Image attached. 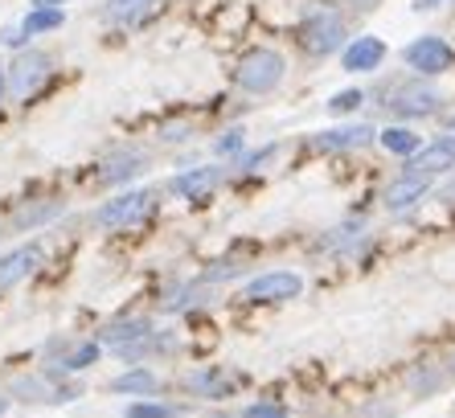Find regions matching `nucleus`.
I'll return each mask as SVG.
<instances>
[{"label": "nucleus", "mask_w": 455, "mask_h": 418, "mask_svg": "<svg viewBox=\"0 0 455 418\" xmlns=\"http://www.w3.org/2000/svg\"><path fill=\"white\" fill-rule=\"evenodd\" d=\"M4 410H9V402H4V398H0V418H4Z\"/></svg>", "instance_id": "obj_35"}, {"label": "nucleus", "mask_w": 455, "mask_h": 418, "mask_svg": "<svg viewBox=\"0 0 455 418\" xmlns=\"http://www.w3.org/2000/svg\"><path fill=\"white\" fill-rule=\"evenodd\" d=\"M238 271H243V267H234V262H218L213 271H205V279H210V283H218V279H234Z\"/></svg>", "instance_id": "obj_27"}, {"label": "nucleus", "mask_w": 455, "mask_h": 418, "mask_svg": "<svg viewBox=\"0 0 455 418\" xmlns=\"http://www.w3.org/2000/svg\"><path fill=\"white\" fill-rule=\"evenodd\" d=\"M243 418H287V410L279 402H254V406L243 410Z\"/></svg>", "instance_id": "obj_26"}, {"label": "nucleus", "mask_w": 455, "mask_h": 418, "mask_svg": "<svg viewBox=\"0 0 455 418\" xmlns=\"http://www.w3.org/2000/svg\"><path fill=\"white\" fill-rule=\"evenodd\" d=\"M156 209V193H148V189H132V193H124V197L107 201V205L95 209V226L99 230H127V226H136V221H144Z\"/></svg>", "instance_id": "obj_2"}, {"label": "nucleus", "mask_w": 455, "mask_h": 418, "mask_svg": "<svg viewBox=\"0 0 455 418\" xmlns=\"http://www.w3.org/2000/svg\"><path fill=\"white\" fill-rule=\"evenodd\" d=\"M53 213H62V205H58V201H50V205H37V209H25L21 218H17V226H37V221L53 218Z\"/></svg>", "instance_id": "obj_24"}, {"label": "nucleus", "mask_w": 455, "mask_h": 418, "mask_svg": "<svg viewBox=\"0 0 455 418\" xmlns=\"http://www.w3.org/2000/svg\"><path fill=\"white\" fill-rule=\"evenodd\" d=\"M361 103H365V94H361V91H340V94H332L329 111H332V116H349V111H357Z\"/></svg>", "instance_id": "obj_23"}, {"label": "nucleus", "mask_w": 455, "mask_h": 418, "mask_svg": "<svg viewBox=\"0 0 455 418\" xmlns=\"http://www.w3.org/2000/svg\"><path fill=\"white\" fill-rule=\"evenodd\" d=\"M345 4H353V9H361V12H370V9H378L381 0H345Z\"/></svg>", "instance_id": "obj_31"}, {"label": "nucleus", "mask_w": 455, "mask_h": 418, "mask_svg": "<svg viewBox=\"0 0 455 418\" xmlns=\"http://www.w3.org/2000/svg\"><path fill=\"white\" fill-rule=\"evenodd\" d=\"M340 62H345L349 74H370L386 62V45H381V37H353L345 45V53H340Z\"/></svg>", "instance_id": "obj_10"}, {"label": "nucleus", "mask_w": 455, "mask_h": 418, "mask_svg": "<svg viewBox=\"0 0 455 418\" xmlns=\"http://www.w3.org/2000/svg\"><path fill=\"white\" fill-rule=\"evenodd\" d=\"M403 58H406V66L419 74H443V70H451L455 50L443 42V37H419V42L406 45Z\"/></svg>", "instance_id": "obj_6"}, {"label": "nucleus", "mask_w": 455, "mask_h": 418, "mask_svg": "<svg viewBox=\"0 0 455 418\" xmlns=\"http://www.w3.org/2000/svg\"><path fill=\"white\" fill-rule=\"evenodd\" d=\"M222 177H226V168H218V165L189 168V173L172 177V193H180V197H189V201H202L205 193H213V189L222 185Z\"/></svg>", "instance_id": "obj_11"}, {"label": "nucleus", "mask_w": 455, "mask_h": 418, "mask_svg": "<svg viewBox=\"0 0 455 418\" xmlns=\"http://www.w3.org/2000/svg\"><path fill=\"white\" fill-rule=\"evenodd\" d=\"M66 17H62V9H33L29 17L21 21V33L25 37H33V33H45V29H58Z\"/></svg>", "instance_id": "obj_20"}, {"label": "nucleus", "mask_w": 455, "mask_h": 418, "mask_svg": "<svg viewBox=\"0 0 455 418\" xmlns=\"http://www.w3.org/2000/svg\"><path fill=\"white\" fill-rule=\"evenodd\" d=\"M435 4H443V0H419L414 9H435Z\"/></svg>", "instance_id": "obj_34"}, {"label": "nucleus", "mask_w": 455, "mask_h": 418, "mask_svg": "<svg viewBox=\"0 0 455 418\" xmlns=\"http://www.w3.org/2000/svg\"><path fill=\"white\" fill-rule=\"evenodd\" d=\"M373 140L370 124H349V127H332V132H320L316 148L320 152H349V148H365Z\"/></svg>", "instance_id": "obj_12"}, {"label": "nucleus", "mask_w": 455, "mask_h": 418, "mask_svg": "<svg viewBox=\"0 0 455 418\" xmlns=\"http://www.w3.org/2000/svg\"><path fill=\"white\" fill-rule=\"evenodd\" d=\"M45 78H50V58L37 50H25L21 58L9 66V94L12 99H29Z\"/></svg>", "instance_id": "obj_5"}, {"label": "nucleus", "mask_w": 455, "mask_h": 418, "mask_svg": "<svg viewBox=\"0 0 455 418\" xmlns=\"http://www.w3.org/2000/svg\"><path fill=\"white\" fill-rule=\"evenodd\" d=\"M299 292H304V279L296 271H267L246 283L243 295L251 303H283V300H296Z\"/></svg>", "instance_id": "obj_4"}, {"label": "nucleus", "mask_w": 455, "mask_h": 418, "mask_svg": "<svg viewBox=\"0 0 455 418\" xmlns=\"http://www.w3.org/2000/svg\"><path fill=\"white\" fill-rule=\"evenodd\" d=\"M160 0H107V21H119V25H132L140 21L144 12H152Z\"/></svg>", "instance_id": "obj_17"}, {"label": "nucleus", "mask_w": 455, "mask_h": 418, "mask_svg": "<svg viewBox=\"0 0 455 418\" xmlns=\"http://www.w3.org/2000/svg\"><path fill=\"white\" fill-rule=\"evenodd\" d=\"M111 390L116 394H152L156 390V374L152 369H132V374H119L111 382Z\"/></svg>", "instance_id": "obj_19"}, {"label": "nucleus", "mask_w": 455, "mask_h": 418, "mask_svg": "<svg viewBox=\"0 0 455 418\" xmlns=\"http://www.w3.org/2000/svg\"><path fill=\"white\" fill-rule=\"evenodd\" d=\"M299 37H304V45L312 53H337L340 45H345V21H340V12L320 9L304 21Z\"/></svg>", "instance_id": "obj_3"}, {"label": "nucleus", "mask_w": 455, "mask_h": 418, "mask_svg": "<svg viewBox=\"0 0 455 418\" xmlns=\"http://www.w3.org/2000/svg\"><path fill=\"white\" fill-rule=\"evenodd\" d=\"M180 410L169 406V402H132L127 406V418H177Z\"/></svg>", "instance_id": "obj_21"}, {"label": "nucleus", "mask_w": 455, "mask_h": 418, "mask_svg": "<svg viewBox=\"0 0 455 418\" xmlns=\"http://www.w3.org/2000/svg\"><path fill=\"white\" fill-rule=\"evenodd\" d=\"M99 357V345H78L70 357H62V366H58V374H78V369H86L91 361Z\"/></svg>", "instance_id": "obj_22"}, {"label": "nucleus", "mask_w": 455, "mask_h": 418, "mask_svg": "<svg viewBox=\"0 0 455 418\" xmlns=\"http://www.w3.org/2000/svg\"><path fill=\"white\" fill-rule=\"evenodd\" d=\"M451 168H455V140L439 136V140H431L427 148L414 152L411 165H406V173H414V177H439V173H451Z\"/></svg>", "instance_id": "obj_7"}, {"label": "nucleus", "mask_w": 455, "mask_h": 418, "mask_svg": "<svg viewBox=\"0 0 455 418\" xmlns=\"http://www.w3.org/2000/svg\"><path fill=\"white\" fill-rule=\"evenodd\" d=\"M160 140H169V144H177V140H189V127H185V124L164 127V132H160Z\"/></svg>", "instance_id": "obj_29"}, {"label": "nucleus", "mask_w": 455, "mask_h": 418, "mask_svg": "<svg viewBox=\"0 0 455 418\" xmlns=\"http://www.w3.org/2000/svg\"><path fill=\"white\" fill-rule=\"evenodd\" d=\"M213 152H218V157H234V152H243V132H238V127H230L226 136H218Z\"/></svg>", "instance_id": "obj_25"}, {"label": "nucleus", "mask_w": 455, "mask_h": 418, "mask_svg": "<svg viewBox=\"0 0 455 418\" xmlns=\"http://www.w3.org/2000/svg\"><path fill=\"white\" fill-rule=\"evenodd\" d=\"M451 132H455V119H451Z\"/></svg>", "instance_id": "obj_37"}, {"label": "nucleus", "mask_w": 455, "mask_h": 418, "mask_svg": "<svg viewBox=\"0 0 455 418\" xmlns=\"http://www.w3.org/2000/svg\"><path fill=\"white\" fill-rule=\"evenodd\" d=\"M4 91H9V70L0 66V99H4Z\"/></svg>", "instance_id": "obj_32"}, {"label": "nucleus", "mask_w": 455, "mask_h": 418, "mask_svg": "<svg viewBox=\"0 0 455 418\" xmlns=\"http://www.w3.org/2000/svg\"><path fill=\"white\" fill-rule=\"evenodd\" d=\"M45 251L42 242H29V246H17V251H9L4 259H0V287H12V283L29 279L37 267H42Z\"/></svg>", "instance_id": "obj_9"}, {"label": "nucleus", "mask_w": 455, "mask_h": 418, "mask_svg": "<svg viewBox=\"0 0 455 418\" xmlns=\"http://www.w3.org/2000/svg\"><path fill=\"white\" fill-rule=\"evenodd\" d=\"M283 70H287L283 53H275V50H251L243 62H238L234 78H238V86H243V91L267 94V91H275V86L283 83Z\"/></svg>", "instance_id": "obj_1"}, {"label": "nucleus", "mask_w": 455, "mask_h": 418, "mask_svg": "<svg viewBox=\"0 0 455 418\" xmlns=\"http://www.w3.org/2000/svg\"><path fill=\"white\" fill-rule=\"evenodd\" d=\"M144 168H148V157H144V152H119V157H111L103 165V181L107 185H124V181L140 177Z\"/></svg>", "instance_id": "obj_16"}, {"label": "nucleus", "mask_w": 455, "mask_h": 418, "mask_svg": "<svg viewBox=\"0 0 455 418\" xmlns=\"http://www.w3.org/2000/svg\"><path fill=\"white\" fill-rule=\"evenodd\" d=\"M144 336H152L148 320H119V325H107L103 333H99V341H103L107 349H116V353H124L127 345H136Z\"/></svg>", "instance_id": "obj_15"}, {"label": "nucleus", "mask_w": 455, "mask_h": 418, "mask_svg": "<svg viewBox=\"0 0 455 418\" xmlns=\"http://www.w3.org/2000/svg\"><path fill=\"white\" fill-rule=\"evenodd\" d=\"M37 9H58V4H66V0H33Z\"/></svg>", "instance_id": "obj_33"}, {"label": "nucleus", "mask_w": 455, "mask_h": 418, "mask_svg": "<svg viewBox=\"0 0 455 418\" xmlns=\"http://www.w3.org/2000/svg\"><path fill=\"white\" fill-rule=\"evenodd\" d=\"M378 140H381V148H386V152H394V157H414V152L423 148V140L414 136L411 127H386Z\"/></svg>", "instance_id": "obj_18"}, {"label": "nucleus", "mask_w": 455, "mask_h": 418, "mask_svg": "<svg viewBox=\"0 0 455 418\" xmlns=\"http://www.w3.org/2000/svg\"><path fill=\"white\" fill-rule=\"evenodd\" d=\"M271 157H275V148H263V152H254V157H246V160H243V168H259V165H267Z\"/></svg>", "instance_id": "obj_30"}, {"label": "nucleus", "mask_w": 455, "mask_h": 418, "mask_svg": "<svg viewBox=\"0 0 455 418\" xmlns=\"http://www.w3.org/2000/svg\"><path fill=\"white\" fill-rule=\"evenodd\" d=\"M185 386H189L193 394H202V398H226L234 390V377L218 366H205V369H197V374L185 377Z\"/></svg>", "instance_id": "obj_13"}, {"label": "nucleus", "mask_w": 455, "mask_h": 418, "mask_svg": "<svg viewBox=\"0 0 455 418\" xmlns=\"http://www.w3.org/2000/svg\"><path fill=\"white\" fill-rule=\"evenodd\" d=\"M451 374H455V357H451Z\"/></svg>", "instance_id": "obj_36"}, {"label": "nucleus", "mask_w": 455, "mask_h": 418, "mask_svg": "<svg viewBox=\"0 0 455 418\" xmlns=\"http://www.w3.org/2000/svg\"><path fill=\"white\" fill-rule=\"evenodd\" d=\"M423 197H427V177H414V173H403L398 181L386 185V209H406Z\"/></svg>", "instance_id": "obj_14"}, {"label": "nucleus", "mask_w": 455, "mask_h": 418, "mask_svg": "<svg viewBox=\"0 0 455 418\" xmlns=\"http://www.w3.org/2000/svg\"><path fill=\"white\" fill-rule=\"evenodd\" d=\"M411 386H414V390H435V386H439V377H435V374H423V369H414V374H411Z\"/></svg>", "instance_id": "obj_28"}, {"label": "nucleus", "mask_w": 455, "mask_h": 418, "mask_svg": "<svg viewBox=\"0 0 455 418\" xmlns=\"http://www.w3.org/2000/svg\"><path fill=\"white\" fill-rule=\"evenodd\" d=\"M386 107H390L394 116H431L435 107H439V91H431L423 83H406L394 94H386Z\"/></svg>", "instance_id": "obj_8"}]
</instances>
